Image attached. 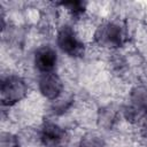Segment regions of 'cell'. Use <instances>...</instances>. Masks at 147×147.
<instances>
[{"instance_id": "cell-2", "label": "cell", "mask_w": 147, "mask_h": 147, "mask_svg": "<svg viewBox=\"0 0 147 147\" xmlns=\"http://www.w3.org/2000/svg\"><path fill=\"white\" fill-rule=\"evenodd\" d=\"M28 93V85L23 78L9 75L1 80L0 99L3 106H13L21 101Z\"/></svg>"}, {"instance_id": "cell-5", "label": "cell", "mask_w": 147, "mask_h": 147, "mask_svg": "<svg viewBox=\"0 0 147 147\" xmlns=\"http://www.w3.org/2000/svg\"><path fill=\"white\" fill-rule=\"evenodd\" d=\"M131 106L125 109L127 121H137L147 114V87L137 86L131 92Z\"/></svg>"}, {"instance_id": "cell-4", "label": "cell", "mask_w": 147, "mask_h": 147, "mask_svg": "<svg viewBox=\"0 0 147 147\" xmlns=\"http://www.w3.org/2000/svg\"><path fill=\"white\" fill-rule=\"evenodd\" d=\"M40 141L46 147H63L68 141L64 129L53 122H45L40 127Z\"/></svg>"}, {"instance_id": "cell-1", "label": "cell", "mask_w": 147, "mask_h": 147, "mask_svg": "<svg viewBox=\"0 0 147 147\" xmlns=\"http://www.w3.org/2000/svg\"><path fill=\"white\" fill-rule=\"evenodd\" d=\"M94 40L102 47L118 48L126 42L127 32L117 22H105L98 26L94 33Z\"/></svg>"}, {"instance_id": "cell-6", "label": "cell", "mask_w": 147, "mask_h": 147, "mask_svg": "<svg viewBox=\"0 0 147 147\" xmlns=\"http://www.w3.org/2000/svg\"><path fill=\"white\" fill-rule=\"evenodd\" d=\"M38 86L40 93L48 100H56L63 91L62 80L54 71L41 74Z\"/></svg>"}, {"instance_id": "cell-9", "label": "cell", "mask_w": 147, "mask_h": 147, "mask_svg": "<svg viewBox=\"0 0 147 147\" xmlns=\"http://www.w3.org/2000/svg\"><path fill=\"white\" fill-rule=\"evenodd\" d=\"M79 147H106V145L99 136L90 133L82 139Z\"/></svg>"}, {"instance_id": "cell-11", "label": "cell", "mask_w": 147, "mask_h": 147, "mask_svg": "<svg viewBox=\"0 0 147 147\" xmlns=\"http://www.w3.org/2000/svg\"><path fill=\"white\" fill-rule=\"evenodd\" d=\"M144 132H145V136L147 137V121L145 122V125H144Z\"/></svg>"}, {"instance_id": "cell-7", "label": "cell", "mask_w": 147, "mask_h": 147, "mask_svg": "<svg viewBox=\"0 0 147 147\" xmlns=\"http://www.w3.org/2000/svg\"><path fill=\"white\" fill-rule=\"evenodd\" d=\"M57 63V54L51 46H41L34 53V65L41 72H53Z\"/></svg>"}, {"instance_id": "cell-8", "label": "cell", "mask_w": 147, "mask_h": 147, "mask_svg": "<svg viewBox=\"0 0 147 147\" xmlns=\"http://www.w3.org/2000/svg\"><path fill=\"white\" fill-rule=\"evenodd\" d=\"M61 5L64 8H67L70 11V14L76 18L80 17L86 9V2L84 1H67V2H61Z\"/></svg>"}, {"instance_id": "cell-10", "label": "cell", "mask_w": 147, "mask_h": 147, "mask_svg": "<svg viewBox=\"0 0 147 147\" xmlns=\"http://www.w3.org/2000/svg\"><path fill=\"white\" fill-rule=\"evenodd\" d=\"M0 147H20V140L10 132H2L0 136Z\"/></svg>"}, {"instance_id": "cell-3", "label": "cell", "mask_w": 147, "mask_h": 147, "mask_svg": "<svg viewBox=\"0 0 147 147\" xmlns=\"http://www.w3.org/2000/svg\"><path fill=\"white\" fill-rule=\"evenodd\" d=\"M56 44L59 48L70 57H82L85 53L84 44L79 40L76 32L69 25H64L59 30Z\"/></svg>"}]
</instances>
